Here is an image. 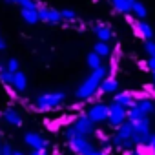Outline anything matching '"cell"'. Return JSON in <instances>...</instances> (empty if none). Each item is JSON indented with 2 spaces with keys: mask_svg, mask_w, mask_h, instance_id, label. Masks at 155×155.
Segmentation results:
<instances>
[{
  "mask_svg": "<svg viewBox=\"0 0 155 155\" xmlns=\"http://www.w3.org/2000/svg\"><path fill=\"white\" fill-rule=\"evenodd\" d=\"M106 77H110V68L108 66H101L97 69H93V73L88 77V79L77 88L75 91V97L79 99V101H86V99H91L93 95H97L99 91V86L101 82L106 79Z\"/></svg>",
  "mask_w": 155,
  "mask_h": 155,
  "instance_id": "cell-1",
  "label": "cell"
},
{
  "mask_svg": "<svg viewBox=\"0 0 155 155\" xmlns=\"http://www.w3.org/2000/svg\"><path fill=\"white\" fill-rule=\"evenodd\" d=\"M64 101V93L62 91H51V93H42L35 99V106L38 111H49L57 106H60Z\"/></svg>",
  "mask_w": 155,
  "mask_h": 155,
  "instance_id": "cell-2",
  "label": "cell"
},
{
  "mask_svg": "<svg viewBox=\"0 0 155 155\" xmlns=\"http://www.w3.org/2000/svg\"><path fill=\"white\" fill-rule=\"evenodd\" d=\"M122 122H126V108L111 102L108 106V124L111 128H119Z\"/></svg>",
  "mask_w": 155,
  "mask_h": 155,
  "instance_id": "cell-3",
  "label": "cell"
},
{
  "mask_svg": "<svg viewBox=\"0 0 155 155\" xmlns=\"http://www.w3.org/2000/svg\"><path fill=\"white\" fill-rule=\"evenodd\" d=\"M68 144L77 155H90L95 150L93 144L88 140V137H81V135H75L71 140H68Z\"/></svg>",
  "mask_w": 155,
  "mask_h": 155,
  "instance_id": "cell-4",
  "label": "cell"
},
{
  "mask_svg": "<svg viewBox=\"0 0 155 155\" xmlns=\"http://www.w3.org/2000/svg\"><path fill=\"white\" fill-rule=\"evenodd\" d=\"M71 128H73V131H75L77 135H81V137H88V135H91V133L95 131V124L90 120L88 115H81L79 119L75 120V124H73Z\"/></svg>",
  "mask_w": 155,
  "mask_h": 155,
  "instance_id": "cell-5",
  "label": "cell"
},
{
  "mask_svg": "<svg viewBox=\"0 0 155 155\" xmlns=\"http://www.w3.org/2000/svg\"><path fill=\"white\" fill-rule=\"evenodd\" d=\"M86 115L90 117V120H91L93 124L104 122V120H108V106H106V104H102V102L93 104V106L88 110V113H86Z\"/></svg>",
  "mask_w": 155,
  "mask_h": 155,
  "instance_id": "cell-6",
  "label": "cell"
},
{
  "mask_svg": "<svg viewBox=\"0 0 155 155\" xmlns=\"http://www.w3.org/2000/svg\"><path fill=\"white\" fill-rule=\"evenodd\" d=\"M37 11H38V20H42V22H49V24H58V22L62 20V17H60V11L53 9V8L38 6V8H37Z\"/></svg>",
  "mask_w": 155,
  "mask_h": 155,
  "instance_id": "cell-7",
  "label": "cell"
},
{
  "mask_svg": "<svg viewBox=\"0 0 155 155\" xmlns=\"http://www.w3.org/2000/svg\"><path fill=\"white\" fill-rule=\"evenodd\" d=\"M24 142H26L28 146H31L33 150H42V148H48V140H46V139H42L38 133H33V131L26 133Z\"/></svg>",
  "mask_w": 155,
  "mask_h": 155,
  "instance_id": "cell-8",
  "label": "cell"
},
{
  "mask_svg": "<svg viewBox=\"0 0 155 155\" xmlns=\"http://www.w3.org/2000/svg\"><path fill=\"white\" fill-rule=\"evenodd\" d=\"M119 88V82L117 79H113V77H106V79L101 82L99 86V95H108V93H115Z\"/></svg>",
  "mask_w": 155,
  "mask_h": 155,
  "instance_id": "cell-9",
  "label": "cell"
},
{
  "mask_svg": "<svg viewBox=\"0 0 155 155\" xmlns=\"http://www.w3.org/2000/svg\"><path fill=\"white\" fill-rule=\"evenodd\" d=\"M113 102L115 104H119V106H122V108H131L137 101L133 99V95L130 93V91H122V93H117L115 97H113Z\"/></svg>",
  "mask_w": 155,
  "mask_h": 155,
  "instance_id": "cell-10",
  "label": "cell"
},
{
  "mask_svg": "<svg viewBox=\"0 0 155 155\" xmlns=\"http://www.w3.org/2000/svg\"><path fill=\"white\" fill-rule=\"evenodd\" d=\"M115 133H117L120 139H124V140H131V137H133V133H135V126H133V122L126 120V122H122V124L117 128Z\"/></svg>",
  "mask_w": 155,
  "mask_h": 155,
  "instance_id": "cell-11",
  "label": "cell"
},
{
  "mask_svg": "<svg viewBox=\"0 0 155 155\" xmlns=\"http://www.w3.org/2000/svg\"><path fill=\"white\" fill-rule=\"evenodd\" d=\"M13 88L17 91H20V93L28 90V79H26V75L22 71H17L15 73V77H13Z\"/></svg>",
  "mask_w": 155,
  "mask_h": 155,
  "instance_id": "cell-12",
  "label": "cell"
},
{
  "mask_svg": "<svg viewBox=\"0 0 155 155\" xmlns=\"http://www.w3.org/2000/svg\"><path fill=\"white\" fill-rule=\"evenodd\" d=\"M137 29H139V35H140L142 38H146V42H148V40H153V29H151V26H150L148 22L139 20V22H137Z\"/></svg>",
  "mask_w": 155,
  "mask_h": 155,
  "instance_id": "cell-13",
  "label": "cell"
},
{
  "mask_svg": "<svg viewBox=\"0 0 155 155\" xmlns=\"http://www.w3.org/2000/svg\"><path fill=\"white\" fill-rule=\"evenodd\" d=\"M142 119H146V115L137 108V102H135L131 108L126 110V120H130V122H137V120H142Z\"/></svg>",
  "mask_w": 155,
  "mask_h": 155,
  "instance_id": "cell-14",
  "label": "cell"
},
{
  "mask_svg": "<svg viewBox=\"0 0 155 155\" xmlns=\"http://www.w3.org/2000/svg\"><path fill=\"white\" fill-rule=\"evenodd\" d=\"M4 119H6V122L11 124V126H17V128L22 126V117H20L18 111H15V110H6Z\"/></svg>",
  "mask_w": 155,
  "mask_h": 155,
  "instance_id": "cell-15",
  "label": "cell"
},
{
  "mask_svg": "<svg viewBox=\"0 0 155 155\" xmlns=\"http://www.w3.org/2000/svg\"><path fill=\"white\" fill-rule=\"evenodd\" d=\"M93 31H95V35H97V38H99L101 42H108V40H111V37H113L111 29L106 28V26H95Z\"/></svg>",
  "mask_w": 155,
  "mask_h": 155,
  "instance_id": "cell-16",
  "label": "cell"
},
{
  "mask_svg": "<svg viewBox=\"0 0 155 155\" xmlns=\"http://www.w3.org/2000/svg\"><path fill=\"white\" fill-rule=\"evenodd\" d=\"M20 15H22V18H24L28 24H37V22H38V11H37V9H26V8H22Z\"/></svg>",
  "mask_w": 155,
  "mask_h": 155,
  "instance_id": "cell-17",
  "label": "cell"
},
{
  "mask_svg": "<svg viewBox=\"0 0 155 155\" xmlns=\"http://www.w3.org/2000/svg\"><path fill=\"white\" fill-rule=\"evenodd\" d=\"M137 108L148 117L150 113H153L155 111V104L151 102V101H148V99H140V101H137Z\"/></svg>",
  "mask_w": 155,
  "mask_h": 155,
  "instance_id": "cell-18",
  "label": "cell"
},
{
  "mask_svg": "<svg viewBox=\"0 0 155 155\" xmlns=\"http://www.w3.org/2000/svg\"><path fill=\"white\" fill-rule=\"evenodd\" d=\"M130 2H131V13L139 18V20H142L148 13H146V8L140 4V2H137V0H130Z\"/></svg>",
  "mask_w": 155,
  "mask_h": 155,
  "instance_id": "cell-19",
  "label": "cell"
},
{
  "mask_svg": "<svg viewBox=\"0 0 155 155\" xmlns=\"http://www.w3.org/2000/svg\"><path fill=\"white\" fill-rule=\"evenodd\" d=\"M111 4L119 13H131V2L130 0H111Z\"/></svg>",
  "mask_w": 155,
  "mask_h": 155,
  "instance_id": "cell-20",
  "label": "cell"
},
{
  "mask_svg": "<svg viewBox=\"0 0 155 155\" xmlns=\"http://www.w3.org/2000/svg\"><path fill=\"white\" fill-rule=\"evenodd\" d=\"M133 126H135V133H151L150 131V120H148V117L142 119V120L133 122Z\"/></svg>",
  "mask_w": 155,
  "mask_h": 155,
  "instance_id": "cell-21",
  "label": "cell"
},
{
  "mask_svg": "<svg viewBox=\"0 0 155 155\" xmlns=\"http://www.w3.org/2000/svg\"><path fill=\"white\" fill-rule=\"evenodd\" d=\"M86 62H88V66L91 68V69H97V68H101L102 66V62H101V57L93 51V53H90L88 57H86Z\"/></svg>",
  "mask_w": 155,
  "mask_h": 155,
  "instance_id": "cell-22",
  "label": "cell"
},
{
  "mask_svg": "<svg viewBox=\"0 0 155 155\" xmlns=\"http://www.w3.org/2000/svg\"><path fill=\"white\" fill-rule=\"evenodd\" d=\"M93 51H95V53H97L99 57H108L111 49H110L108 42H97V44H95V49H93Z\"/></svg>",
  "mask_w": 155,
  "mask_h": 155,
  "instance_id": "cell-23",
  "label": "cell"
},
{
  "mask_svg": "<svg viewBox=\"0 0 155 155\" xmlns=\"http://www.w3.org/2000/svg\"><path fill=\"white\" fill-rule=\"evenodd\" d=\"M13 77H15V73H11L8 69L0 71V81H2L4 84H8V86H13Z\"/></svg>",
  "mask_w": 155,
  "mask_h": 155,
  "instance_id": "cell-24",
  "label": "cell"
},
{
  "mask_svg": "<svg viewBox=\"0 0 155 155\" xmlns=\"http://www.w3.org/2000/svg\"><path fill=\"white\" fill-rule=\"evenodd\" d=\"M60 17H62V20H77V13L73 9H62Z\"/></svg>",
  "mask_w": 155,
  "mask_h": 155,
  "instance_id": "cell-25",
  "label": "cell"
},
{
  "mask_svg": "<svg viewBox=\"0 0 155 155\" xmlns=\"http://www.w3.org/2000/svg\"><path fill=\"white\" fill-rule=\"evenodd\" d=\"M6 69H8V71H11V73H17V71H18V60H15V58L8 60V64H6Z\"/></svg>",
  "mask_w": 155,
  "mask_h": 155,
  "instance_id": "cell-26",
  "label": "cell"
},
{
  "mask_svg": "<svg viewBox=\"0 0 155 155\" xmlns=\"http://www.w3.org/2000/svg\"><path fill=\"white\" fill-rule=\"evenodd\" d=\"M144 49H146V53H148L150 57L155 58V42H153V40H148L146 46H144Z\"/></svg>",
  "mask_w": 155,
  "mask_h": 155,
  "instance_id": "cell-27",
  "label": "cell"
},
{
  "mask_svg": "<svg viewBox=\"0 0 155 155\" xmlns=\"http://www.w3.org/2000/svg\"><path fill=\"white\" fill-rule=\"evenodd\" d=\"M15 151H13V148L9 146V144H4L2 148H0V155H13Z\"/></svg>",
  "mask_w": 155,
  "mask_h": 155,
  "instance_id": "cell-28",
  "label": "cell"
},
{
  "mask_svg": "<svg viewBox=\"0 0 155 155\" xmlns=\"http://www.w3.org/2000/svg\"><path fill=\"white\" fill-rule=\"evenodd\" d=\"M146 66H148V69L153 73V71H155V58H153V57H150V58L146 60Z\"/></svg>",
  "mask_w": 155,
  "mask_h": 155,
  "instance_id": "cell-29",
  "label": "cell"
},
{
  "mask_svg": "<svg viewBox=\"0 0 155 155\" xmlns=\"http://www.w3.org/2000/svg\"><path fill=\"white\" fill-rule=\"evenodd\" d=\"M29 155H48V150H46V148H42V150H33Z\"/></svg>",
  "mask_w": 155,
  "mask_h": 155,
  "instance_id": "cell-30",
  "label": "cell"
},
{
  "mask_svg": "<svg viewBox=\"0 0 155 155\" xmlns=\"http://www.w3.org/2000/svg\"><path fill=\"white\" fill-rule=\"evenodd\" d=\"M150 148H151V151H153V155H155V135H151V139H150V144H148Z\"/></svg>",
  "mask_w": 155,
  "mask_h": 155,
  "instance_id": "cell-31",
  "label": "cell"
},
{
  "mask_svg": "<svg viewBox=\"0 0 155 155\" xmlns=\"http://www.w3.org/2000/svg\"><path fill=\"white\" fill-rule=\"evenodd\" d=\"M0 49H6V42L2 40V37H0Z\"/></svg>",
  "mask_w": 155,
  "mask_h": 155,
  "instance_id": "cell-32",
  "label": "cell"
},
{
  "mask_svg": "<svg viewBox=\"0 0 155 155\" xmlns=\"http://www.w3.org/2000/svg\"><path fill=\"white\" fill-rule=\"evenodd\" d=\"M8 2H17V4H22V0H8Z\"/></svg>",
  "mask_w": 155,
  "mask_h": 155,
  "instance_id": "cell-33",
  "label": "cell"
},
{
  "mask_svg": "<svg viewBox=\"0 0 155 155\" xmlns=\"http://www.w3.org/2000/svg\"><path fill=\"white\" fill-rule=\"evenodd\" d=\"M13 155H24V153H22V151H15Z\"/></svg>",
  "mask_w": 155,
  "mask_h": 155,
  "instance_id": "cell-34",
  "label": "cell"
},
{
  "mask_svg": "<svg viewBox=\"0 0 155 155\" xmlns=\"http://www.w3.org/2000/svg\"><path fill=\"white\" fill-rule=\"evenodd\" d=\"M153 82H155V71H153Z\"/></svg>",
  "mask_w": 155,
  "mask_h": 155,
  "instance_id": "cell-35",
  "label": "cell"
}]
</instances>
